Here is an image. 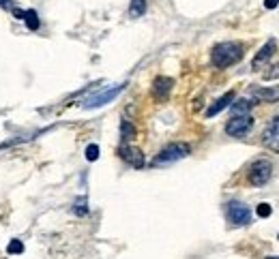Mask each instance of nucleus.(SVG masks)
I'll return each instance as SVG.
<instances>
[{"label":"nucleus","mask_w":279,"mask_h":259,"mask_svg":"<svg viewBox=\"0 0 279 259\" xmlns=\"http://www.w3.org/2000/svg\"><path fill=\"white\" fill-rule=\"evenodd\" d=\"M245 56V47L243 43H236V41H225V43H219V45L213 47V54H211V60L217 69H228L232 64L240 62Z\"/></svg>","instance_id":"f257e3e1"},{"label":"nucleus","mask_w":279,"mask_h":259,"mask_svg":"<svg viewBox=\"0 0 279 259\" xmlns=\"http://www.w3.org/2000/svg\"><path fill=\"white\" fill-rule=\"evenodd\" d=\"M191 152V146L185 144V142H172L165 146L161 152L153 159V167H165V165H172L176 163V161L185 159V156H189Z\"/></svg>","instance_id":"f03ea898"},{"label":"nucleus","mask_w":279,"mask_h":259,"mask_svg":"<svg viewBox=\"0 0 279 259\" xmlns=\"http://www.w3.org/2000/svg\"><path fill=\"white\" fill-rule=\"evenodd\" d=\"M125 86L127 84H118V86H110V88L101 90V92L93 94L90 99H86L84 101V107H86V110H97V107H103L107 103H112V101H114L116 96L125 90Z\"/></svg>","instance_id":"7ed1b4c3"},{"label":"nucleus","mask_w":279,"mask_h":259,"mask_svg":"<svg viewBox=\"0 0 279 259\" xmlns=\"http://www.w3.org/2000/svg\"><path fill=\"white\" fill-rule=\"evenodd\" d=\"M254 129V116L251 114H240V116H232L225 125V133L230 137H245L247 133Z\"/></svg>","instance_id":"20e7f679"},{"label":"nucleus","mask_w":279,"mask_h":259,"mask_svg":"<svg viewBox=\"0 0 279 259\" xmlns=\"http://www.w3.org/2000/svg\"><path fill=\"white\" fill-rule=\"evenodd\" d=\"M225 217H228V221L232 225H236V227H245V225L251 223V210L240 202H230L228 206H225Z\"/></svg>","instance_id":"39448f33"},{"label":"nucleus","mask_w":279,"mask_h":259,"mask_svg":"<svg viewBox=\"0 0 279 259\" xmlns=\"http://www.w3.org/2000/svg\"><path fill=\"white\" fill-rule=\"evenodd\" d=\"M271 176H273V165L268 163L266 159H260V161H256V163H251L249 174H247V178H249V182L254 186L266 185V182L271 180Z\"/></svg>","instance_id":"423d86ee"},{"label":"nucleus","mask_w":279,"mask_h":259,"mask_svg":"<svg viewBox=\"0 0 279 259\" xmlns=\"http://www.w3.org/2000/svg\"><path fill=\"white\" fill-rule=\"evenodd\" d=\"M118 156H120L125 163H129L131 167H136V169H140V167H144V154L142 150L136 148V146H127L122 144L120 148H118Z\"/></svg>","instance_id":"0eeeda50"},{"label":"nucleus","mask_w":279,"mask_h":259,"mask_svg":"<svg viewBox=\"0 0 279 259\" xmlns=\"http://www.w3.org/2000/svg\"><path fill=\"white\" fill-rule=\"evenodd\" d=\"M251 99L260 103H277L279 101V86H256L249 90Z\"/></svg>","instance_id":"6e6552de"},{"label":"nucleus","mask_w":279,"mask_h":259,"mask_svg":"<svg viewBox=\"0 0 279 259\" xmlns=\"http://www.w3.org/2000/svg\"><path fill=\"white\" fill-rule=\"evenodd\" d=\"M262 144H264L266 148H271V150H275V152H279V116H275L266 125L264 133H262Z\"/></svg>","instance_id":"1a4fd4ad"},{"label":"nucleus","mask_w":279,"mask_h":259,"mask_svg":"<svg viewBox=\"0 0 279 259\" xmlns=\"http://www.w3.org/2000/svg\"><path fill=\"white\" fill-rule=\"evenodd\" d=\"M172 88H174V79L159 75V77L153 82V96H155L157 101H165V99L170 96Z\"/></svg>","instance_id":"9d476101"},{"label":"nucleus","mask_w":279,"mask_h":259,"mask_svg":"<svg viewBox=\"0 0 279 259\" xmlns=\"http://www.w3.org/2000/svg\"><path fill=\"white\" fill-rule=\"evenodd\" d=\"M275 50H277V43L273 41V39H271V41H266L264 45H262V50L254 56V60H251V69H262V67H264V64L273 58V54H275Z\"/></svg>","instance_id":"9b49d317"},{"label":"nucleus","mask_w":279,"mask_h":259,"mask_svg":"<svg viewBox=\"0 0 279 259\" xmlns=\"http://www.w3.org/2000/svg\"><path fill=\"white\" fill-rule=\"evenodd\" d=\"M232 101H234V92H232V90H230V92H225L223 96H219V99L215 101V103H213L211 107H208V110H206V118L217 116L219 111H223L225 107H230V105H232Z\"/></svg>","instance_id":"f8f14e48"},{"label":"nucleus","mask_w":279,"mask_h":259,"mask_svg":"<svg viewBox=\"0 0 279 259\" xmlns=\"http://www.w3.org/2000/svg\"><path fill=\"white\" fill-rule=\"evenodd\" d=\"M256 103H251L249 99H239V101H232V114L234 116H240V114H249L251 107H254Z\"/></svg>","instance_id":"ddd939ff"},{"label":"nucleus","mask_w":279,"mask_h":259,"mask_svg":"<svg viewBox=\"0 0 279 259\" xmlns=\"http://www.w3.org/2000/svg\"><path fill=\"white\" fill-rule=\"evenodd\" d=\"M144 13H146V0H131V4H129V18L138 19Z\"/></svg>","instance_id":"4468645a"},{"label":"nucleus","mask_w":279,"mask_h":259,"mask_svg":"<svg viewBox=\"0 0 279 259\" xmlns=\"http://www.w3.org/2000/svg\"><path fill=\"white\" fill-rule=\"evenodd\" d=\"M133 137H136V127H133L129 120H122L120 122V139H122V144L131 142Z\"/></svg>","instance_id":"2eb2a0df"},{"label":"nucleus","mask_w":279,"mask_h":259,"mask_svg":"<svg viewBox=\"0 0 279 259\" xmlns=\"http://www.w3.org/2000/svg\"><path fill=\"white\" fill-rule=\"evenodd\" d=\"M24 21H26V26H28L30 30H39V26H41L39 15H37L35 9H28V11H26V13H24Z\"/></svg>","instance_id":"dca6fc26"},{"label":"nucleus","mask_w":279,"mask_h":259,"mask_svg":"<svg viewBox=\"0 0 279 259\" xmlns=\"http://www.w3.org/2000/svg\"><path fill=\"white\" fill-rule=\"evenodd\" d=\"M73 212L78 214V217H84V214H88V199H86V197L75 199V204H73Z\"/></svg>","instance_id":"f3484780"},{"label":"nucleus","mask_w":279,"mask_h":259,"mask_svg":"<svg viewBox=\"0 0 279 259\" xmlns=\"http://www.w3.org/2000/svg\"><path fill=\"white\" fill-rule=\"evenodd\" d=\"M97 159H99V146L90 144L88 148H86V161H90V163H93V161H97Z\"/></svg>","instance_id":"a211bd4d"},{"label":"nucleus","mask_w":279,"mask_h":259,"mask_svg":"<svg viewBox=\"0 0 279 259\" xmlns=\"http://www.w3.org/2000/svg\"><path fill=\"white\" fill-rule=\"evenodd\" d=\"M7 251L11 253V255H20V253L24 251V244H21V240H11L9 246H7Z\"/></svg>","instance_id":"6ab92c4d"},{"label":"nucleus","mask_w":279,"mask_h":259,"mask_svg":"<svg viewBox=\"0 0 279 259\" xmlns=\"http://www.w3.org/2000/svg\"><path fill=\"white\" fill-rule=\"evenodd\" d=\"M256 212H258V217L260 219H268L271 217V212H273V208L268 206V204H260V206L256 208Z\"/></svg>","instance_id":"aec40b11"},{"label":"nucleus","mask_w":279,"mask_h":259,"mask_svg":"<svg viewBox=\"0 0 279 259\" xmlns=\"http://www.w3.org/2000/svg\"><path fill=\"white\" fill-rule=\"evenodd\" d=\"M277 4H279V0H264V7L266 9H275Z\"/></svg>","instance_id":"412c9836"},{"label":"nucleus","mask_w":279,"mask_h":259,"mask_svg":"<svg viewBox=\"0 0 279 259\" xmlns=\"http://www.w3.org/2000/svg\"><path fill=\"white\" fill-rule=\"evenodd\" d=\"M24 13H26V11H20V9H13V15H15V18H18V19H24Z\"/></svg>","instance_id":"4be33fe9"},{"label":"nucleus","mask_w":279,"mask_h":259,"mask_svg":"<svg viewBox=\"0 0 279 259\" xmlns=\"http://www.w3.org/2000/svg\"><path fill=\"white\" fill-rule=\"evenodd\" d=\"M0 7H2V9H9V0H0Z\"/></svg>","instance_id":"5701e85b"},{"label":"nucleus","mask_w":279,"mask_h":259,"mask_svg":"<svg viewBox=\"0 0 279 259\" xmlns=\"http://www.w3.org/2000/svg\"><path fill=\"white\" fill-rule=\"evenodd\" d=\"M266 259H279V257H266Z\"/></svg>","instance_id":"b1692460"},{"label":"nucleus","mask_w":279,"mask_h":259,"mask_svg":"<svg viewBox=\"0 0 279 259\" xmlns=\"http://www.w3.org/2000/svg\"><path fill=\"white\" fill-rule=\"evenodd\" d=\"M277 240H279V236H277Z\"/></svg>","instance_id":"393cba45"}]
</instances>
